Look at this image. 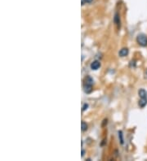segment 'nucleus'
Here are the masks:
<instances>
[{
    "instance_id": "nucleus-6",
    "label": "nucleus",
    "mask_w": 147,
    "mask_h": 161,
    "mask_svg": "<svg viewBox=\"0 0 147 161\" xmlns=\"http://www.w3.org/2000/svg\"><path fill=\"white\" fill-rule=\"evenodd\" d=\"M128 52L129 51H128V49L127 48H123L119 51L118 55H119V56H121V57H124L128 55Z\"/></svg>"
},
{
    "instance_id": "nucleus-11",
    "label": "nucleus",
    "mask_w": 147,
    "mask_h": 161,
    "mask_svg": "<svg viewBox=\"0 0 147 161\" xmlns=\"http://www.w3.org/2000/svg\"><path fill=\"white\" fill-rule=\"evenodd\" d=\"M88 104H87V103H85L83 105V109H82V111H84L86 110V109H88Z\"/></svg>"
},
{
    "instance_id": "nucleus-3",
    "label": "nucleus",
    "mask_w": 147,
    "mask_h": 161,
    "mask_svg": "<svg viewBox=\"0 0 147 161\" xmlns=\"http://www.w3.org/2000/svg\"><path fill=\"white\" fill-rule=\"evenodd\" d=\"M114 24H115L116 25H117L118 29H119L120 26H121V21H120V16H119V14H118V12H116V13L114 14Z\"/></svg>"
},
{
    "instance_id": "nucleus-1",
    "label": "nucleus",
    "mask_w": 147,
    "mask_h": 161,
    "mask_svg": "<svg viewBox=\"0 0 147 161\" xmlns=\"http://www.w3.org/2000/svg\"><path fill=\"white\" fill-rule=\"evenodd\" d=\"M94 83L93 79L91 77L88 76L85 78V81H84L83 85V90L86 94H90L92 91V85Z\"/></svg>"
},
{
    "instance_id": "nucleus-7",
    "label": "nucleus",
    "mask_w": 147,
    "mask_h": 161,
    "mask_svg": "<svg viewBox=\"0 0 147 161\" xmlns=\"http://www.w3.org/2000/svg\"><path fill=\"white\" fill-rule=\"evenodd\" d=\"M138 104H139V106L141 107V108L144 107L147 104V98H140V100L139 101Z\"/></svg>"
},
{
    "instance_id": "nucleus-2",
    "label": "nucleus",
    "mask_w": 147,
    "mask_h": 161,
    "mask_svg": "<svg viewBox=\"0 0 147 161\" xmlns=\"http://www.w3.org/2000/svg\"><path fill=\"white\" fill-rule=\"evenodd\" d=\"M137 42L140 46H147V36L144 33L138 34L137 37Z\"/></svg>"
},
{
    "instance_id": "nucleus-12",
    "label": "nucleus",
    "mask_w": 147,
    "mask_h": 161,
    "mask_svg": "<svg viewBox=\"0 0 147 161\" xmlns=\"http://www.w3.org/2000/svg\"><path fill=\"white\" fill-rule=\"evenodd\" d=\"M84 153H85V151H84V150H82V157H83Z\"/></svg>"
},
{
    "instance_id": "nucleus-10",
    "label": "nucleus",
    "mask_w": 147,
    "mask_h": 161,
    "mask_svg": "<svg viewBox=\"0 0 147 161\" xmlns=\"http://www.w3.org/2000/svg\"><path fill=\"white\" fill-rule=\"evenodd\" d=\"M82 1V5H84L85 3H91L93 0H81Z\"/></svg>"
},
{
    "instance_id": "nucleus-8",
    "label": "nucleus",
    "mask_w": 147,
    "mask_h": 161,
    "mask_svg": "<svg viewBox=\"0 0 147 161\" xmlns=\"http://www.w3.org/2000/svg\"><path fill=\"white\" fill-rule=\"evenodd\" d=\"M118 138H119L120 143L123 145L124 144V136H123V132L122 131H118Z\"/></svg>"
},
{
    "instance_id": "nucleus-4",
    "label": "nucleus",
    "mask_w": 147,
    "mask_h": 161,
    "mask_svg": "<svg viewBox=\"0 0 147 161\" xmlns=\"http://www.w3.org/2000/svg\"><path fill=\"white\" fill-rule=\"evenodd\" d=\"M90 67H91V69H92V70H97L99 68L101 67V63H100V61H98V60H95V61H93L92 64H91Z\"/></svg>"
},
{
    "instance_id": "nucleus-9",
    "label": "nucleus",
    "mask_w": 147,
    "mask_h": 161,
    "mask_svg": "<svg viewBox=\"0 0 147 161\" xmlns=\"http://www.w3.org/2000/svg\"><path fill=\"white\" fill-rule=\"evenodd\" d=\"M81 125H82V129H81L82 131H83V132H85V131L88 129V124H87V123H86V122H84V121H82Z\"/></svg>"
},
{
    "instance_id": "nucleus-5",
    "label": "nucleus",
    "mask_w": 147,
    "mask_h": 161,
    "mask_svg": "<svg viewBox=\"0 0 147 161\" xmlns=\"http://www.w3.org/2000/svg\"><path fill=\"white\" fill-rule=\"evenodd\" d=\"M138 94H139L140 98H147V91L144 89H140L138 91Z\"/></svg>"
}]
</instances>
